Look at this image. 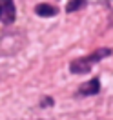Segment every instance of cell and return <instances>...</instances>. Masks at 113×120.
<instances>
[{
	"label": "cell",
	"mask_w": 113,
	"mask_h": 120,
	"mask_svg": "<svg viewBox=\"0 0 113 120\" xmlns=\"http://www.w3.org/2000/svg\"><path fill=\"white\" fill-rule=\"evenodd\" d=\"M98 91H100V80H98L97 76L78 87V93H80V95H97Z\"/></svg>",
	"instance_id": "cell-3"
},
{
	"label": "cell",
	"mask_w": 113,
	"mask_h": 120,
	"mask_svg": "<svg viewBox=\"0 0 113 120\" xmlns=\"http://www.w3.org/2000/svg\"><path fill=\"white\" fill-rule=\"evenodd\" d=\"M35 13L38 16H44V18H49V16H55L58 13V9L51 6V4H38L37 8H35Z\"/></svg>",
	"instance_id": "cell-4"
},
{
	"label": "cell",
	"mask_w": 113,
	"mask_h": 120,
	"mask_svg": "<svg viewBox=\"0 0 113 120\" xmlns=\"http://www.w3.org/2000/svg\"><path fill=\"white\" fill-rule=\"evenodd\" d=\"M86 2H88V0H69L68 6H66V11H68V13H71V11H77V9L84 8V6H86Z\"/></svg>",
	"instance_id": "cell-5"
},
{
	"label": "cell",
	"mask_w": 113,
	"mask_h": 120,
	"mask_svg": "<svg viewBox=\"0 0 113 120\" xmlns=\"http://www.w3.org/2000/svg\"><path fill=\"white\" fill-rule=\"evenodd\" d=\"M16 18V9L13 0H0V20L4 24H13Z\"/></svg>",
	"instance_id": "cell-2"
},
{
	"label": "cell",
	"mask_w": 113,
	"mask_h": 120,
	"mask_svg": "<svg viewBox=\"0 0 113 120\" xmlns=\"http://www.w3.org/2000/svg\"><path fill=\"white\" fill-rule=\"evenodd\" d=\"M111 55V49L109 47H102V49H97V51H93L91 55L88 56H82V58H75L71 64H69V71L71 73H75V75H82V73H88L91 68H93V64H97L100 62L102 58L106 56H109Z\"/></svg>",
	"instance_id": "cell-1"
}]
</instances>
